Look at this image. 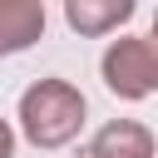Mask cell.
Here are the masks:
<instances>
[{
  "instance_id": "obj_2",
  "label": "cell",
  "mask_w": 158,
  "mask_h": 158,
  "mask_svg": "<svg viewBox=\"0 0 158 158\" xmlns=\"http://www.w3.org/2000/svg\"><path fill=\"white\" fill-rule=\"evenodd\" d=\"M99 69H104L109 94H118V99H148V94L158 89V84H153V49H148V35H143V40H138V35L114 40V44L104 49Z\"/></svg>"
},
{
  "instance_id": "obj_3",
  "label": "cell",
  "mask_w": 158,
  "mask_h": 158,
  "mask_svg": "<svg viewBox=\"0 0 158 158\" xmlns=\"http://www.w3.org/2000/svg\"><path fill=\"white\" fill-rule=\"evenodd\" d=\"M89 158H158V143L138 118H114L89 138Z\"/></svg>"
},
{
  "instance_id": "obj_1",
  "label": "cell",
  "mask_w": 158,
  "mask_h": 158,
  "mask_svg": "<svg viewBox=\"0 0 158 158\" xmlns=\"http://www.w3.org/2000/svg\"><path fill=\"white\" fill-rule=\"evenodd\" d=\"M84 128V94L69 79H35L20 94V133L35 148H64Z\"/></svg>"
},
{
  "instance_id": "obj_4",
  "label": "cell",
  "mask_w": 158,
  "mask_h": 158,
  "mask_svg": "<svg viewBox=\"0 0 158 158\" xmlns=\"http://www.w3.org/2000/svg\"><path fill=\"white\" fill-rule=\"evenodd\" d=\"M44 35V5L40 0H0V59L30 49Z\"/></svg>"
},
{
  "instance_id": "obj_6",
  "label": "cell",
  "mask_w": 158,
  "mask_h": 158,
  "mask_svg": "<svg viewBox=\"0 0 158 158\" xmlns=\"http://www.w3.org/2000/svg\"><path fill=\"white\" fill-rule=\"evenodd\" d=\"M15 153V133H10V123L0 118V158H10Z\"/></svg>"
},
{
  "instance_id": "obj_7",
  "label": "cell",
  "mask_w": 158,
  "mask_h": 158,
  "mask_svg": "<svg viewBox=\"0 0 158 158\" xmlns=\"http://www.w3.org/2000/svg\"><path fill=\"white\" fill-rule=\"evenodd\" d=\"M148 49H153V84H158V25H153V35H148Z\"/></svg>"
},
{
  "instance_id": "obj_8",
  "label": "cell",
  "mask_w": 158,
  "mask_h": 158,
  "mask_svg": "<svg viewBox=\"0 0 158 158\" xmlns=\"http://www.w3.org/2000/svg\"><path fill=\"white\" fill-rule=\"evenodd\" d=\"M153 25H158V10H153Z\"/></svg>"
},
{
  "instance_id": "obj_5",
  "label": "cell",
  "mask_w": 158,
  "mask_h": 158,
  "mask_svg": "<svg viewBox=\"0 0 158 158\" xmlns=\"http://www.w3.org/2000/svg\"><path fill=\"white\" fill-rule=\"evenodd\" d=\"M64 20L79 35H109L133 20V0H64Z\"/></svg>"
}]
</instances>
